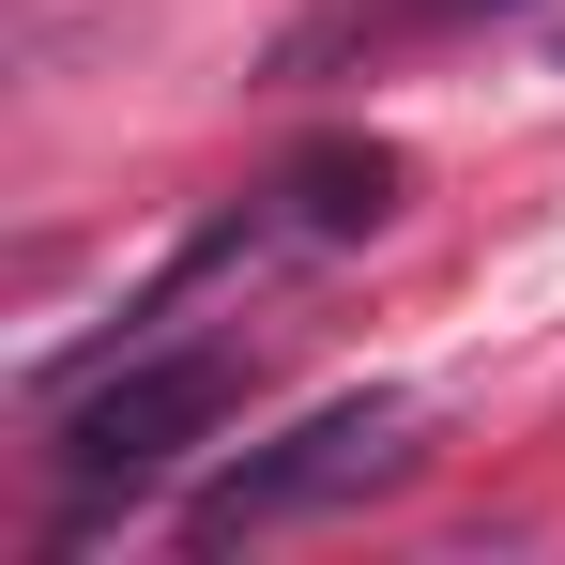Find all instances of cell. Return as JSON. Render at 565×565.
Instances as JSON below:
<instances>
[{"instance_id":"6da1fadb","label":"cell","mask_w":565,"mask_h":565,"mask_svg":"<svg viewBox=\"0 0 565 565\" xmlns=\"http://www.w3.org/2000/svg\"><path fill=\"white\" fill-rule=\"evenodd\" d=\"M245 382H260V352H245V337H169V352H122L107 382H77V397L46 413V473H62L77 504L153 489L169 459H199V444L245 413Z\"/></svg>"},{"instance_id":"7a4b0ae2","label":"cell","mask_w":565,"mask_h":565,"mask_svg":"<svg viewBox=\"0 0 565 565\" xmlns=\"http://www.w3.org/2000/svg\"><path fill=\"white\" fill-rule=\"evenodd\" d=\"M413 473V397H321V413H290L276 444H245L230 473H199L184 489V551H260L290 520H337V504H367Z\"/></svg>"},{"instance_id":"3957f363","label":"cell","mask_w":565,"mask_h":565,"mask_svg":"<svg viewBox=\"0 0 565 565\" xmlns=\"http://www.w3.org/2000/svg\"><path fill=\"white\" fill-rule=\"evenodd\" d=\"M397 184H413V169H397L382 138H306L276 184H260V214H276V245H367L382 214H397Z\"/></svg>"},{"instance_id":"277c9868","label":"cell","mask_w":565,"mask_h":565,"mask_svg":"<svg viewBox=\"0 0 565 565\" xmlns=\"http://www.w3.org/2000/svg\"><path fill=\"white\" fill-rule=\"evenodd\" d=\"M428 15H520V0H428Z\"/></svg>"}]
</instances>
